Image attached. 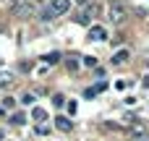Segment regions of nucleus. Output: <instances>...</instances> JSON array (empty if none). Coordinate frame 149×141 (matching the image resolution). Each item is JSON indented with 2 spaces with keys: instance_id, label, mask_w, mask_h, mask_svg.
I'll return each instance as SVG.
<instances>
[{
  "instance_id": "nucleus-15",
  "label": "nucleus",
  "mask_w": 149,
  "mask_h": 141,
  "mask_svg": "<svg viewBox=\"0 0 149 141\" xmlns=\"http://www.w3.org/2000/svg\"><path fill=\"white\" fill-rule=\"evenodd\" d=\"M65 65H68V71H79V65H81V63H79V58H68V60H65Z\"/></svg>"
},
{
  "instance_id": "nucleus-18",
  "label": "nucleus",
  "mask_w": 149,
  "mask_h": 141,
  "mask_svg": "<svg viewBox=\"0 0 149 141\" xmlns=\"http://www.w3.org/2000/svg\"><path fill=\"white\" fill-rule=\"evenodd\" d=\"M21 102H24V105H34V94H29V92H26V94L21 97Z\"/></svg>"
},
{
  "instance_id": "nucleus-5",
  "label": "nucleus",
  "mask_w": 149,
  "mask_h": 141,
  "mask_svg": "<svg viewBox=\"0 0 149 141\" xmlns=\"http://www.w3.org/2000/svg\"><path fill=\"white\" fill-rule=\"evenodd\" d=\"M13 84H16V73L13 71H0V92L13 86Z\"/></svg>"
},
{
  "instance_id": "nucleus-4",
  "label": "nucleus",
  "mask_w": 149,
  "mask_h": 141,
  "mask_svg": "<svg viewBox=\"0 0 149 141\" xmlns=\"http://www.w3.org/2000/svg\"><path fill=\"white\" fill-rule=\"evenodd\" d=\"M71 8V0H50V10H52V16H60V13H65Z\"/></svg>"
},
{
  "instance_id": "nucleus-24",
  "label": "nucleus",
  "mask_w": 149,
  "mask_h": 141,
  "mask_svg": "<svg viewBox=\"0 0 149 141\" xmlns=\"http://www.w3.org/2000/svg\"><path fill=\"white\" fill-rule=\"evenodd\" d=\"M13 3H18V0H13Z\"/></svg>"
},
{
  "instance_id": "nucleus-23",
  "label": "nucleus",
  "mask_w": 149,
  "mask_h": 141,
  "mask_svg": "<svg viewBox=\"0 0 149 141\" xmlns=\"http://www.w3.org/2000/svg\"><path fill=\"white\" fill-rule=\"evenodd\" d=\"M3 139H5V133H3V131H0V141H3Z\"/></svg>"
},
{
  "instance_id": "nucleus-3",
  "label": "nucleus",
  "mask_w": 149,
  "mask_h": 141,
  "mask_svg": "<svg viewBox=\"0 0 149 141\" xmlns=\"http://www.w3.org/2000/svg\"><path fill=\"white\" fill-rule=\"evenodd\" d=\"M97 13H100V5H94V3L89 5V3H86V8L81 10V16H79L76 21H79V24H86V21H92V18H97Z\"/></svg>"
},
{
  "instance_id": "nucleus-8",
  "label": "nucleus",
  "mask_w": 149,
  "mask_h": 141,
  "mask_svg": "<svg viewBox=\"0 0 149 141\" xmlns=\"http://www.w3.org/2000/svg\"><path fill=\"white\" fill-rule=\"evenodd\" d=\"M131 136H134L136 141H144V139H147V128L139 123V126H134V128H131Z\"/></svg>"
},
{
  "instance_id": "nucleus-22",
  "label": "nucleus",
  "mask_w": 149,
  "mask_h": 141,
  "mask_svg": "<svg viewBox=\"0 0 149 141\" xmlns=\"http://www.w3.org/2000/svg\"><path fill=\"white\" fill-rule=\"evenodd\" d=\"M79 3H81V5H86V3H89V0H79Z\"/></svg>"
},
{
  "instance_id": "nucleus-20",
  "label": "nucleus",
  "mask_w": 149,
  "mask_h": 141,
  "mask_svg": "<svg viewBox=\"0 0 149 141\" xmlns=\"http://www.w3.org/2000/svg\"><path fill=\"white\" fill-rule=\"evenodd\" d=\"M52 18H55V16H52V10H50V8H47V10H45V13H42V21H52Z\"/></svg>"
},
{
  "instance_id": "nucleus-1",
  "label": "nucleus",
  "mask_w": 149,
  "mask_h": 141,
  "mask_svg": "<svg viewBox=\"0 0 149 141\" xmlns=\"http://www.w3.org/2000/svg\"><path fill=\"white\" fill-rule=\"evenodd\" d=\"M128 5L126 3H120V0H115V3H110L107 5V18L113 21V24H123L126 18H128Z\"/></svg>"
},
{
  "instance_id": "nucleus-17",
  "label": "nucleus",
  "mask_w": 149,
  "mask_h": 141,
  "mask_svg": "<svg viewBox=\"0 0 149 141\" xmlns=\"http://www.w3.org/2000/svg\"><path fill=\"white\" fill-rule=\"evenodd\" d=\"M52 105H55V107H63V105H65V97H63V94H55V97H52Z\"/></svg>"
},
{
  "instance_id": "nucleus-13",
  "label": "nucleus",
  "mask_w": 149,
  "mask_h": 141,
  "mask_svg": "<svg viewBox=\"0 0 149 141\" xmlns=\"http://www.w3.org/2000/svg\"><path fill=\"white\" fill-rule=\"evenodd\" d=\"M31 118H34V120H47V113H45L42 107H34V110H31Z\"/></svg>"
},
{
  "instance_id": "nucleus-11",
  "label": "nucleus",
  "mask_w": 149,
  "mask_h": 141,
  "mask_svg": "<svg viewBox=\"0 0 149 141\" xmlns=\"http://www.w3.org/2000/svg\"><path fill=\"white\" fill-rule=\"evenodd\" d=\"M0 107H3V110H13V107H16V99H13V97H3V99H0Z\"/></svg>"
},
{
  "instance_id": "nucleus-6",
  "label": "nucleus",
  "mask_w": 149,
  "mask_h": 141,
  "mask_svg": "<svg viewBox=\"0 0 149 141\" xmlns=\"http://www.w3.org/2000/svg\"><path fill=\"white\" fill-rule=\"evenodd\" d=\"M89 39H92V42H105V39H107L105 26H92V29H89Z\"/></svg>"
},
{
  "instance_id": "nucleus-12",
  "label": "nucleus",
  "mask_w": 149,
  "mask_h": 141,
  "mask_svg": "<svg viewBox=\"0 0 149 141\" xmlns=\"http://www.w3.org/2000/svg\"><path fill=\"white\" fill-rule=\"evenodd\" d=\"M79 60H81L86 68H97V58H94V55H86V58H79Z\"/></svg>"
},
{
  "instance_id": "nucleus-21",
  "label": "nucleus",
  "mask_w": 149,
  "mask_h": 141,
  "mask_svg": "<svg viewBox=\"0 0 149 141\" xmlns=\"http://www.w3.org/2000/svg\"><path fill=\"white\" fill-rule=\"evenodd\" d=\"M65 105H68V113H71V115H73V113H76V110H79V105H76V102H73V99H71V102H65Z\"/></svg>"
},
{
  "instance_id": "nucleus-16",
  "label": "nucleus",
  "mask_w": 149,
  "mask_h": 141,
  "mask_svg": "<svg viewBox=\"0 0 149 141\" xmlns=\"http://www.w3.org/2000/svg\"><path fill=\"white\" fill-rule=\"evenodd\" d=\"M89 89H92V86H89ZM105 89H107V81H97V86H94L92 92H94V94H100V92H105Z\"/></svg>"
},
{
  "instance_id": "nucleus-7",
  "label": "nucleus",
  "mask_w": 149,
  "mask_h": 141,
  "mask_svg": "<svg viewBox=\"0 0 149 141\" xmlns=\"http://www.w3.org/2000/svg\"><path fill=\"white\" fill-rule=\"evenodd\" d=\"M55 126H58V131H63V133H68L71 128H73V123H71V118H55Z\"/></svg>"
},
{
  "instance_id": "nucleus-14",
  "label": "nucleus",
  "mask_w": 149,
  "mask_h": 141,
  "mask_svg": "<svg viewBox=\"0 0 149 141\" xmlns=\"http://www.w3.org/2000/svg\"><path fill=\"white\" fill-rule=\"evenodd\" d=\"M10 123H13V126H24V123H26V118H24L21 113H13V115H10Z\"/></svg>"
},
{
  "instance_id": "nucleus-19",
  "label": "nucleus",
  "mask_w": 149,
  "mask_h": 141,
  "mask_svg": "<svg viewBox=\"0 0 149 141\" xmlns=\"http://www.w3.org/2000/svg\"><path fill=\"white\" fill-rule=\"evenodd\" d=\"M34 131H37V133H39V136H47V133H50V126H37V128H34Z\"/></svg>"
},
{
  "instance_id": "nucleus-2",
  "label": "nucleus",
  "mask_w": 149,
  "mask_h": 141,
  "mask_svg": "<svg viewBox=\"0 0 149 141\" xmlns=\"http://www.w3.org/2000/svg\"><path fill=\"white\" fill-rule=\"evenodd\" d=\"M34 3L31 0H18V3H13V8H10V13L16 16V18H29V16H34Z\"/></svg>"
},
{
  "instance_id": "nucleus-9",
  "label": "nucleus",
  "mask_w": 149,
  "mask_h": 141,
  "mask_svg": "<svg viewBox=\"0 0 149 141\" xmlns=\"http://www.w3.org/2000/svg\"><path fill=\"white\" fill-rule=\"evenodd\" d=\"M128 60V50H118L115 55H113V65H123Z\"/></svg>"
},
{
  "instance_id": "nucleus-10",
  "label": "nucleus",
  "mask_w": 149,
  "mask_h": 141,
  "mask_svg": "<svg viewBox=\"0 0 149 141\" xmlns=\"http://www.w3.org/2000/svg\"><path fill=\"white\" fill-rule=\"evenodd\" d=\"M42 60H45L47 65H55V63H60V52H47Z\"/></svg>"
}]
</instances>
